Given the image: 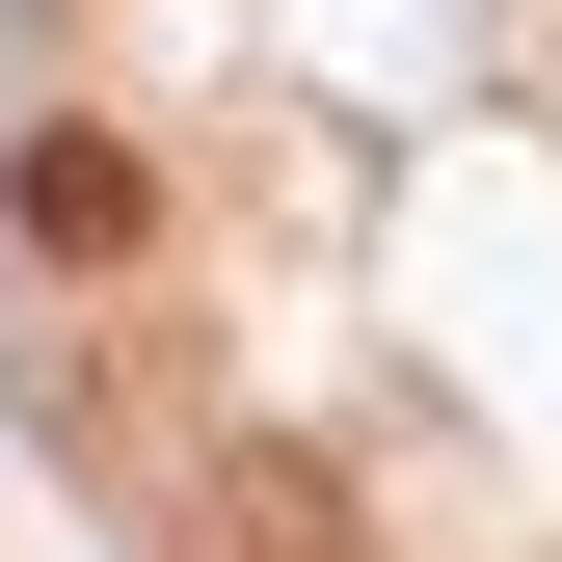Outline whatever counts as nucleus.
<instances>
[{"mask_svg":"<svg viewBox=\"0 0 562 562\" xmlns=\"http://www.w3.org/2000/svg\"><path fill=\"white\" fill-rule=\"evenodd\" d=\"M134 215H161L134 134H27V161H0V241H27V268H134Z\"/></svg>","mask_w":562,"mask_h":562,"instance_id":"obj_1","label":"nucleus"},{"mask_svg":"<svg viewBox=\"0 0 562 562\" xmlns=\"http://www.w3.org/2000/svg\"><path fill=\"white\" fill-rule=\"evenodd\" d=\"M215 562H348V482H322V456H241V482H215Z\"/></svg>","mask_w":562,"mask_h":562,"instance_id":"obj_2","label":"nucleus"}]
</instances>
